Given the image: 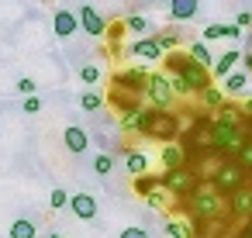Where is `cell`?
Masks as SVG:
<instances>
[{"instance_id":"obj_1","label":"cell","mask_w":252,"mask_h":238,"mask_svg":"<svg viewBox=\"0 0 252 238\" xmlns=\"http://www.w3.org/2000/svg\"><path fill=\"white\" fill-rule=\"evenodd\" d=\"M166 66L173 69V76H180V80L187 83L190 93H204V90H207V69H200V66L190 62L187 56H169Z\"/></svg>"},{"instance_id":"obj_2","label":"cell","mask_w":252,"mask_h":238,"mask_svg":"<svg viewBox=\"0 0 252 238\" xmlns=\"http://www.w3.org/2000/svg\"><path fill=\"white\" fill-rule=\"evenodd\" d=\"M211 145L218 149V152H235L238 155V149L245 145V135H242V128H221V124H214L211 121Z\"/></svg>"},{"instance_id":"obj_3","label":"cell","mask_w":252,"mask_h":238,"mask_svg":"<svg viewBox=\"0 0 252 238\" xmlns=\"http://www.w3.org/2000/svg\"><path fill=\"white\" fill-rule=\"evenodd\" d=\"M242 179H245V173L238 169V162H224L218 173H214V179H211V190L221 197V193H235V190H242Z\"/></svg>"},{"instance_id":"obj_4","label":"cell","mask_w":252,"mask_h":238,"mask_svg":"<svg viewBox=\"0 0 252 238\" xmlns=\"http://www.w3.org/2000/svg\"><path fill=\"white\" fill-rule=\"evenodd\" d=\"M193 214L204 217V221L221 217V197H218L214 190H197V193H193Z\"/></svg>"},{"instance_id":"obj_5","label":"cell","mask_w":252,"mask_h":238,"mask_svg":"<svg viewBox=\"0 0 252 238\" xmlns=\"http://www.w3.org/2000/svg\"><path fill=\"white\" fill-rule=\"evenodd\" d=\"M159 183H162L169 193H190V190H193V173L183 169V166H180V169H166Z\"/></svg>"},{"instance_id":"obj_6","label":"cell","mask_w":252,"mask_h":238,"mask_svg":"<svg viewBox=\"0 0 252 238\" xmlns=\"http://www.w3.org/2000/svg\"><path fill=\"white\" fill-rule=\"evenodd\" d=\"M145 90H149V97H152V104L156 107H169L173 104V87H169V80L166 76H149L145 80Z\"/></svg>"},{"instance_id":"obj_7","label":"cell","mask_w":252,"mask_h":238,"mask_svg":"<svg viewBox=\"0 0 252 238\" xmlns=\"http://www.w3.org/2000/svg\"><path fill=\"white\" fill-rule=\"evenodd\" d=\"M145 131L156 135V138H173L176 135V118L166 114V111H149V128Z\"/></svg>"},{"instance_id":"obj_8","label":"cell","mask_w":252,"mask_h":238,"mask_svg":"<svg viewBox=\"0 0 252 238\" xmlns=\"http://www.w3.org/2000/svg\"><path fill=\"white\" fill-rule=\"evenodd\" d=\"M69 207H73V214H76L80 221H90V217L97 214V200H94L90 193H73V197H69Z\"/></svg>"},{"instance_id":"obj_9","label":"cell","mask_w":252,"mask_h":238,"mask_svg":"<svg viewBox=\"0 0 252 238\" xmlns=\"http://www.w3.org/2000/svg\"><path fill=\"white\" fill-rule=\"evenodd\" d=\"M52 25H56V35H59V38H73V35H76V28H80V21H76V14H73V11H56Z\"/></svg>"},{"instance_id":"obj_10","label":"cell","mask_w":252,"mask_h":238,"mask_svg":"<svg viewBox=\"0 0 252 238\" xmlns=\"http://www.w3.org/2000/svg\"><path fill=\"white\" fill-rule=\"evenodd\" d=\"M131 56L156 62V59H162V49L156 45V38H135V42H131Z\"/></svg>"},{"instance_id":"obj_11","label":"cell","mask_w":252,"mask_h":238,"mask_svg":"<svg viewBox=\"0 0 252 238\" xmlns=\"http://www.w3.org/2000/svg\"><path fill=\"white\" fill-rule=\"evenodd\" d=\"M76 21H80V25H83L90 35H104V18L97 14V7H83Z\"/></svg>"},{"instance_id":"obj_12","label":"cell","mask_w":252,"mask_h":238,"mask_svg":"<svg viewBox=\"0 0 252 238\" xmlns=\"http://www.w3.org/2000/svg\"><path fill=\"white\" fill-rule=\"evenodd\" d=\"M63 142H66V149H69V152H83V149L90 145V135H87L83 128H76V124H73V128H66Z\"/></svg>"},{"instance_id":"obj_13","label":"cell","mask_w":252,"mask_h":238,"mask_svg":"<svg viewBox=\"0 0 252 238\" xmlns=\"http://www.w3.org/2000/svg\"><path fill=\"white\" fill-rule=\"evenodd\" d=\"M231 214H238V217H249L252 214V190H235L231 193Z\"/></svg>"},{"instance_id":"obj_14","label":"cell","mask_w":252,"mask_h":238,"mask_svg":"<svg viewBox=\"0 0 252 238\" xmlns=\"http://www.w3.org/2000/svg\"><path fill=\"white\" fill-rule=\"evenodd\" d=\"M214 124H221V128H238V124H242V111H238V107H231V104H221V107H218Z\"/></svg>"},{"instance_id":"obj_15","label":"cell","mask_w":252,"mask_h":238,"mask_svg":"<svg viewBox=\"0 0 252 238\" xmlns=\"http://www.w3.org/2000/svg\"><path fill=\"white\" fill-rule=\"evenodd\" d=\"M169 14H173L176 21H190V18L197 14V0H173V4H169Z\"/></svg>"},{"instance_id":"obj_16","label":"cell","mask_w":252,"mask_h":238,"mask_svg":"<svg viewBox=\"0 0 252 238\" xmlns=\"http://www.w3.org/2000/svg\"><path fill=\"white\" fill-rule=\"evenodd\" d=\"M121 124L128 128V131H145L149 128V111H125V118H121Z\"/></svg>"},{"instance_id":"obj_17","label":"cell","mask_w":252,"mask_h":238,"mask_svg":"<svg viewBox=\"0 0 252 238\" xmlns=\"http://www.w3.org/2000/svg\"><path fill=\"white\" fill-rule=\"evenodd\" d=\"M187 59H190V62H197V66H200V69H204V66H211V62H214V59H211V52H207V45H204V42H197V45H190V49H187Z\"/></svg>"},{"instance_id":"obj_18","label":"cell","mask_w":252,"mask_h":238,"mask_svg":"<svg viewBox=\"0 0 252 238\" xmlns=\"http://www.w3.org/2000/svg\"><path fill=\"white\" fill-rule=\"evenodd\" d=\"M162 166L166 169H180L183 166V149L180 145H166L162 149Z\"/></svg>"},{"instance_id":"obj_19","label":"cell","mask_w":252,"mask_h":238,"mask_svg":"<svg viewBox=\"0 0 252 238\" xmlns=\"http://www.w3.org/2000/svg\"><path fill=\"white\" fill-rule=\"evenodd\" d=\"M238 59H242V56H238L235 49H231V52H224V56L214 62V73H218V76H231V66H235Z\"/></svg>"},{"instance_id":"obj_20","label":"cell","mask_w":252,"mask_h":238,"mask_svg":"<svg viewBox=\"0 0 252 238\" xmlns=\"http://www.w3.org/2000/svg\"><path fill=\"white\" fill-rule=\"evenodd\" d=\"M142 83H145V73H142V69H128V73L118 76V87H135V90H138Z\"/></svg>"},{"instance_id":"obj_21","label":"cell","mask_w":252,"mask_h":238,"mask_svg":"<svg viewBox=\"0 0 252 238\" xmlns=\"http://www.w3.org/2000/svg\"><path fill=\"white\" fill-rule=\"evenodd\" d=\"M125 162H128V173H131V176H142V173H145V155H142V152H135V149H131Z\"/></svg>"},{"instance_id":"obj_22","label":"cell","mask_w":252,"mask_h":238,"mask_svg":"<svg viewBox=\"0 0 252 238\" xmlns=\"http://www.w3.org/2000/svg\"><path fill=\"white\" fill-rule=\"evenodd\" d=\"M11 238H35V224L25 221V217L14 221V224H11Z\"/></svg>"},{"instance_id":"obj_23","label":"cell","mask_w":252,"mask_h":238,"mask_svg":"<svg viewBox=\"0 0 252 238\" xmlns=\"http://www.w3.org/2000/svg\"><path fill=\"white\" fill-rule=\"evenodd\" d=\"M238 169L242 173H252V138H245V145L238 149Z\"/></svg>"},{"instance_id":"obj_24","label":"cell","mask_w":252,"mask_h":238,"mask_svg":"<svg viewBox=\"0 0 252 238\" xmlns=\"http://www.w3.org/2000/svg\"><path fill=\"white\" fill-rule=\"evenodd\" d=\"M245 83H249L245 73H231V76L224 80V90H228V93H238V90H245Z\"/></svg>"},{"instance_id":"obj_25","label":"cell","mask_w":252,"mask_h":238,"mask_svg":"<svg viewBox=\"0 0 252 238\" xmlns=\"http://www.w3.org/2000/svg\"><path fill=\"white\" fill-rule=\"evenodd\" d=\"M100 104H104V100H100L97 93H80V107H83V111H100Z\"/></svg>"},{"instance_id":"obj_26","label":"cell","mask_w":252,"mask_h":238,"mask_svg":"<svg viewBox=\"0 0 252 238\" xmlns=\"http://www.w3.org/2000/svg\"><path fill=\"white\" fill-rule=\"evenodd\" d=\"M94 169H97L100 176H107V173L114 169V159H111V155H97V159H94Z\"/></svg>"},{"instance_id":"obj_27","label":"cell","mask_w":252,"mask_h":238,"mask_svg":"<svg viewBox=\"0 0 252 238\" xmlns=\"http://www.w3.org/2000/svg\"><path fill=\"white\" fill-rule=\"evenodd\" d=\"M49 204H52V207H69V193H66L63 186H56L52 197H49Z\"/></svg>"},{"instance_id":"obj_28","label":"cell","mask_w":252,"mask_h":238,"mask_svg":"<svg viewBox=\"0 0 252 238\" xmlns=\"http://www.w3.org/2000/svg\"><path fill=\"white\" fill-rule=\"evenodd\" d=\"M80 80H83V83H97V80H100V69H97V66H80Z\"/></svg>"},{"instance_id":"obj_29","label":"cell","mask_w":252,"mask_h":238,"mask_svg":"<svg viewBox=\"0 0 252 238\" xmlns=\"http://www.w3.org/2000/svg\"><path fill=\"white\" fill-rule=\"evenodd\" d=\"M204 104H207V107H221V104H224V100H221V90L207 87V90H204Z\"/></svg>"},{"instance_id":"obj_30","label":"cell","mask_w":252,"mask_h":238,"mask_svg":"<svg viewBox=\"0 0 252 238\" xmlns=\"http://www.w3.org/2000/svg\"><path fill=\"white\" fill-rule=\"evenodd\" d=\"M166 231H169L173 238H187V235H190V231H187V228H183L180 221H169V224H166Z\"/></svg>"},{"instance_id":"obj_31","label":"cell","mask_w":252,"mask_h":238,"mask_svg":"<svg viewBox=\"0 0 252 238\" xmlns=\"http://www.w3.org/2000/svg\"><path fill=\"white\" fill-rule=\"evenodd\" d=\"M18 93H25V97H35V80H18Z\"/></svg>"},{"instance_id":"obj_32","label":"cell","mask_w":252,"mask_h":238,"mask_svg":"<svg viewBox=\"0 0 252 238\" xmlns=\"http://www.w3.org/2000/svg\"><path fill=\"white\" fill-rule=\"evenodd\" d=\"M125 25H128L131 31H145V18H138V14H131V18H128Z\"/></svg>"},{"instance_id":"obj_33","label":"cell","mask_w":252,"mask_h":238,"mask_svg":"<svg viewBox=\"0 0 252 238\" xmlns=\"http://www.w3.org/2000/svg\"><path fill=\"white\" fill-rule=\"evenodd\" d=\"M25 111H28V114H38V111H42V100H38V97H25Z\"/></svg>"},{"instance_id":"obj_34","label":"cell","mask_w":252,"mask_h":238,"mask_svg":"<svg viewBox=\"0 0 252 238\" xmlns=\"http://www.w3.org/2000/svg\"><path fill=\"white\" fill-rule=\"evenodd\" d=\"M121 238H149V231H145V228H125Z\"/></svg>"},{"instance_id":"obj_35","label":"cell","mask_w":252,"mask_h":238,"mask_svg":"<svg viewBox=\"0 0 252 238\" xmlns=\"http://www.w3.org/2000/svg\"><path fill=\"white\" fill-rule=\"evenodd\" d=\"M156 45H159V49H173V45H176V35H159Z\"/></svg>"},{"instance_id":"obj_36","label":"cell","mask_w":252,"mask_h":238,"mask_svg":"<svg viewBox=\"0 0 252 238\" xmlns=\"http://www.w3.org/2000/svg\"><path fill=\"white\" fill-rule=\"evenodd\" d=\"M135 190L149 197V193H152V179H135Z\"/></svg>"},{"instance_id":"obj_37","label":"cell","mask_w":252,"mask_h":238,"mask_svg":"<svg viewBox=\"0 0 252 238\" xmlns=\"http://www.w3.org/2000/svg\"><path fill=\"white\" fill-rule=\"evenodd\" d=\"M149 204H152V207H162V193L152 190V193H149Z\"/></svg>"},{"instance_id":"obj_38","label":"cell","mask_w":252,"mask_h":238,"mask_svg":"<svg viewBox=\"0 0 252 238\" xmlns=\"http://www.w3.org/2000/svg\"><path fill=\"white\" fill-rule=\"evenodd\" d=\"M245 114H249V118H252V100H249V104H245Z\"/></svg>"},{"instance_id":"obj_39","label":"cell","mask_w":252,"mask_h":238,"mask_svg":"<svg viewBox=\"0 0 252 238\" xmlns=\"http://www.w3.org/2000/svg\"><path fill=\"white\" fill-rule=\"evenodd\" d=\"M49 238H63V235H49Z\"/></svg>"}]
</instances>
